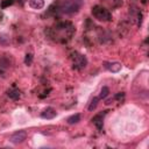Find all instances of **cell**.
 I'll return each instance as SVG.
<instances>
[{
	"label": "cell",
	"instance_id": "cell-14",
	"mask_svg": "<svg viewBox=\"0 0 149 149\" xmlns=\"http://www.w3.org/2000/svg\"><path fill=\"white\" fill-rule=\"evenodd\" d=\"M32 62H33V55H32V54H27V55H26V58H25V63H26L27 65H31Z\"/></svg>",
	"mask_w": 149,
	"mask_h": 149
},
{
	"label": "cell",
	"instance_id": "cell-12",
	"mask_svg": "<svg viewBox=\"0 0 149 149\" xmlns=\"http://www.w3.org/2000/svg\"><path fill=\"white\" fill-rule=\"evenodd\" d=\"M108 93H110V88L107 87V86H102V88H101V91H100V94H99V100H101V99H105L107 96H108Z\"/></svg>",
	"mask_w": 149,
	"mask_h": 149
},
{
	"label": "cell",
	"instance_id": "cell-6",
	"mask_svg": "<svg viewBox=\"0 0 149 149\" xmlns=\"http://www.w3.org/2000/svg\"><path fill=\"white\" fill-rule=\"evenodd\" d=\"M106 114V111L104 112V113H99V114H97L94 118H92V122L96 125V127L99 129V130H101L102 129V127H104V115Z\"/></svg>",
	"mask_w": 149,
	"mask_h": 149
},
{
	"label": "cell",
	"instance_id": "cell-10",
	"mask_svg": "<svg viewBox=\"0 0 149 149\" xmlns=\"http://www.w3.org/2000/svg\"><path fill=\"white\" fill-rule=\"evenodd\" d=\"M7 94H8V97H9L11 99H13V100H18V99L20 98V91L17 90V88L9 90V91L7 92Z\"/></svg>",
	"mask_w": 149,
	"mask_h": 149
},
{
	"label": "cell",
	"instance_id": "cell-2",
	"mask_svg": "<svg viewBox=\"0 0 149 149\" xmlns=\"http://www.w3.org/2000/svg\"><path fill=\"white\" fill-rule=\"evenodd\" d=\"M83 0H65V1L59 6V12L64 14H72L79 11L82 7Z\"/></svg>",
	"mask_w": 149,
	"mask_h": 149
},
{
	"label": "cell",
	"instance_id": "cell-1",
	"mask_svg": "<svg viewBox=\"0 0 149 149\" xmlns=\"http://www.w3.org/2000/svg\"><path fill=\"white\" fill-rule=\"evenodd\" d=\"M74 33V28L70 22H61L55 27V37L59 41L69 40Z\"/></svg>",
	"mask_w": 149,
	"mask_h": 149
},
{
	"label": "cell",
	"instance_id": "cell-7",
	"mask_svg": "<svg viewBox=\"0 0 149 149\" xmlns=\"http://www.w3.org/2000/svg\"><path fill=\"white\" fill-rule=\"evenodd\" d=\"M57 115V112L53 108V107H48L46 108L42 113H41V116L43 119H48V120H50V119H54L55 116Z\"/></svg>",
	"mask_w": 149,
	"mask_h": 149
},
{
	"label": "cell",
	"instance_id": "cell-3",
	"mask_svg": "<svg viewBox=\"0 0 149 149\" xmlns=\"http://www.w3.org/2000/svg\"><path fill=\"white\" fill-rule=\"evenodd\" d=\"M92 15L96 19H98L99 21H105L106 22V21L112 20V14L110 13V11L104 8L102 6H99V5H97L92 8Z\"/></svg>",
	"mask_w": 149,
	"mask_h": 149
},
{
	"label": "cell",
	"instance_id": "cell-9",
	"mask_svg": "<svg viewBox=\"0 0 149 149\" xmlns=\"http://www.w3.org/2000/svg\"><path fill=\"white\" fill-rule=\"evenodd\" d=\"M29 6L34 9H41L44 6V0H29Z\"/></svg>",
	"mask_w": 149,
	"mask_h": 149
},
{
	"label": "cell",
	"instance_id": "cell-11",
	"mask_svg": "<svg viewBox=\"0 0 149 149\" xmlns=\"http://www.w3.org/2000/svg\"><path fill=\"white\" fill-rule=\"evenodd\" d=\"M78 121H80V114H78V113H76V114L71 115V116L68 119V124H69V125L77 124Z\"/></svg>",
	"mask_w": 149,
	"mask_h": 149
},
{
	"label": "cell",
	"instance_id": "cell-4",
	"mask_svg": "<svg viewBox=\"0 0 149 149\" xmlns=\"http://www.w3.org/2000/svg\"><path fill=\"white\" fill-rule=\"evenodd\" d=\"M72 59H73V68L77 69V70H80L83 68L86 67L87 64V59L84 55H80L78 53H74L72 55Z\"/></svg>",
	"mask_w": 149,
	"mask_h": 149
},
{
	"label": "cell",
	"instance_id": "cell-5",
	"mask_svg": "<svg viewBox=\"0 0 149 149\" xmlns=\"http://www.w3.org/2000/svg\"><path fill=\"white\" fill-rule=\"evenodd\" d=\"M26 139H27V133L25 130H18L15 133H13L12 135L9 136V141L12 143H14V144L22 143Z\"/></svg>",
	"mask_w": 149,
	"mask_h": 149
},
{
	"label": "cell",
	"instance_id": "cell-13",
	"mask_svg": "<svg viewBox=\"0 0 149 149\" xmlns=\"http://www.w3.org/2000/svg\"><path fill=\"white\" fill-rule=\"evenodd\" d=\"M98 101H99V98H98V97L93 98L92 101H91V104L88 105V111H93V110H96V107H97V105H98Z\"/></svg>",
	"mask_w": 149,
	"mask_h": 149
},
{
	"label": "cell",
	"instance_id": "cell-15",
	"mask_svg": "<svg viewBox=\"0 0 149 149\" xmlns=\"http://www.w3.org/2000/svg\"><path fill=\"white\" fill-rule=\"evenodd\" d=\"M0 43H3V44H6V43H7V37H6L5 35L0 36Z\"/></svg>",
	"mask_w": 149,
	"mask_h": 149
},
{
	"label": "cell",
	"instance_id": "cell-8",
	"mask_svg": "<svg viewBox=\"0 0 149 149\" xmlns=\"http://www.w3.org/2000/svg\"><path fill=\"white\" fill-rule=\"evenodd\" d=\"M105 68L108 69L110 71L112 72H119L121 70L122 65L120 63H118V62H114V63H105Z\"/></svg>",
	"mask_w": 149,
	"mask_h": 149
}]
</instances>
